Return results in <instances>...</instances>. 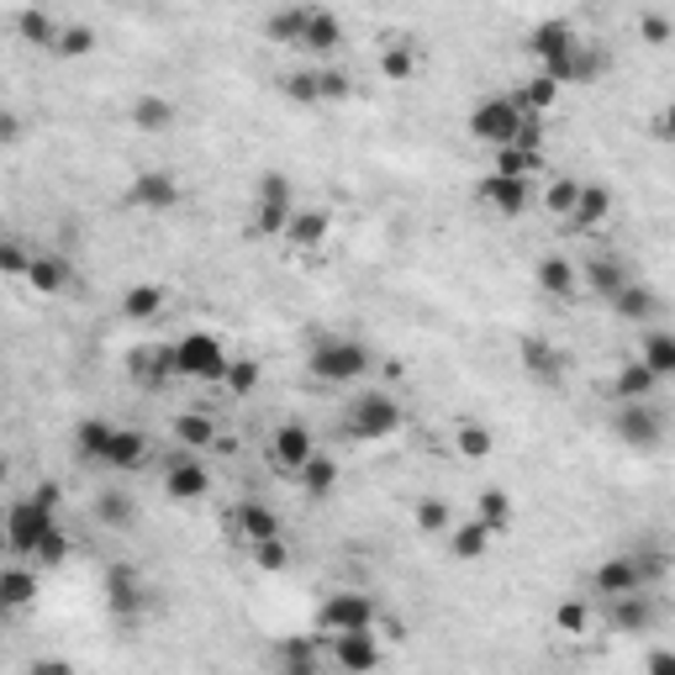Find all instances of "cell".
<instances>
[{"label":"cell","mask_w":675,"mask_h":675,"mask_svg":"<svg viewBox=\"0 0 675 675\" xmlns=\"http://www.w3.org/2000/svg\"><path fill=\"white\" fill-rule=\"evenodd\" d=\"M48 528H59V486L54 480H43L32 497H22L11 512H5V544H11V555H27L37 549V538Z\"/></svg>","instance_id":"cell-1"},{"label":"cell","mask_w":675,"mask_h":675,"mask_svg":"<svg viewBox=\"0 0 675 675\" xmlns=\"http://www.w3.org/2000/svg\"><path fill=\"white\" fill-rule=\"evenodd\" d=\"M401 401L391 396V391H359L349 407H344V433H349L353 443H381V439H396L401 433Z\"/></svg>","instance_id":"cell-2"},{"label":"cell","mask_w":675,"mask_h":675,"mask_svg":"<svg viewBox=\"0 0 675 675\" xmlns=\"http://www.w3.org/2000/svg\"><path fill=\"white\" fill-rule=\"evenodd\" d=\"M370 349L359 338H317L312 353H306V375L317 385H349V381H364L370 375Z\"/></svg>","instance_id":"cell-3"},{"label":"cell","mask_w":675,"mask_h":675,"mask_svg":"<svg viewBox=\"0 0 675 675\" xmlns=\"http://www.w3.org/2000/svg\"><path fill=\"white\" fill-rule=\"evenodd\" d=\"M575 48H581V37H575L570 22H559V16H549V22H538V27L528 32V54L538 59V74H549L559 90L570 85V59H575Z\"/></svg>","instance_id":"cell-4"},{"label":"cell","mask_w":675,"mask_h":675,"mask_svg":"<svg viewBox=\"0 0 675 675\" xmlns=\"http://www.w3.org/2000/svg\"><path fill=\"white\" fill-rule=\"evenodd\" d=\"M228 370H233V359H228V344L217 338V333H185L175 344V375L185 381H228Z\"/></svg>","instance_id":"cell-5"},{"label":"cell","mask_w":675,"mask_h":675,"mask_svg":"<svg viewBox=\"0 0 675 675\" xmlns=\"http://www.w3.org/2000/svg\"><path fill=\"white\" fill-rule=\"evenodd\" d=\"M295 217V190L291 179L280 175V170H265L259 185H254V233L259 237H286Z\"/></svg>","instance_id":"cell-6"},{"label":"cell","mask_w":675,"mask_h":675,"mask_svg":"<svg viewBox=\"0 0 675 675\" xmlns=\"http://www.w3.org/2000/svg\"><path fill=\"white\" fill-rule=\"evenodd\" d=\"M517 127H523V106H517L512 95H486V101L470 112V138L475 143H486L491 153L517 143Z\"/></svg>","instance_id":"cell-7"},{"label":"cell","mask_w":675,"mask_h":675,"mask_svg":"<svg viewBox=\"0 0 675 675\" xmlns=\"http://www.w3.org/2000/svg\"><path fill=\"white\" fill-rule=\"evenodd\" d=\"M381 607L364 596V591H333L323 607H317V633L338 639V633H370Z\"/></svg>","instance_id":"cell-8"},{"label":"cell","mask_w":675,"mask_h":675,"mask_svg":"<svg viewBox=\"0 0 675 675\" xmlns=\"http://www.w3.org/2000/svg\"><path fill=\"white\" fill-rule=\"evenodd\" d=\"M591 591L602 596V602H617V596H633V591H649V575L639 555L633 549H622V555L602 559L596 570H591Z\"/></svg>","instance_id":"cell-9"},{"label":"cell","mask_w":675,"mask_h":675,"mask_svg":"<svg viewBox=\"0 0 675 675\" xmlns=\"http://www.w3.org/2000/svg\"><path fill=\"white\" fill-rule=\"evenodd\" d=\"M613 433L633 454H649V449H660V439H665V422H660V411L649 407V401H628V407L613 411Z\"/></svg>","instance_id":"cell-10"},{"label":"cell","mask_w":675,"mask_h":675,"mask_svg":"<svg viewBox=\"0 0 675 675\" xmlns=\"http://www.w3.org/2000/svg\"><path fill=\"white\" fill-rule=\"evenodd\" d=\"M127 206L148 211V217H164V211L179 206V179L170 170H138L132 185H127Z\"/></svg>","instance_id":"cell-11"},{"label":"cell","mask_w":675,"mask_h":675,"mask_svg":"<svg viewBox=\"0 0 675 675\" xmlns=\"http://www.w3.org/2000/svg\"><path fill=\"white\" fill-rule=\"evenodd\" d=\"M164 497L170 501H206L211 497V465H201L190 449L164 465Z\"/></svg>","instance_id":"cell-12"},{"label":"cell","mask_w":675,"mask_h":675,"mask_svg":"<svg viewBox=\"0 0 675 675\" xmlns=\"http://www.w3.org/2000/svg\"><path fill=\"white\" fill-rule=\"evenodd\" d=\"M269 459H275L286 475H301L312 459H317V439H312V428H306V422H280L275 439H269Z\"/></svg>","instance_id":"cell-13"},{"label":"cell","mask_w":675,"mask_h":675,"mask_svg":"<svg viewBox=\"0 0 675 675\" xmlns=\"http://www.w3.org/2000/svg\"><path fill=\"white\" fill-rule=\"evenodd\" d=\"M327 644H333V665L344 675H375L385 660L375 633H338V639H327Z\"/></svg>","instance_id":"cell-14"},{"label":"cell","mask_w":675,"mask_h":675,"mask_svg":"<svg viewBox=\"0 0 675 675\" xmlns=\"http://www.w3.org/2000/svg\"><path fill=\"white\" fill-rule=\"evenodd\" d=\"M143 602H148L143 575H138L132 565H112V570H106V607H112L117 617H127V622H132V617L143 613Z\"/></svg>","instance_id":"cell-15"},{"label":"cell","mask_w":675,"mask_h":675,"mask_svg":"<svg viewBox=\"0 0 675 675\" xmlns=\"http://www.w3.org/2000/svg\"><path fill=\"white\" fill-rule=\"evenodd\" d=\"M475 196L491 206L497 217H523L533 201V190H528V179H507V175H486L480 185H475Z\"/></svg>","instance_id":"cell-16"},{"label":"cell","mask_w":675,"mask_h":675,"mask_svg":"<svg viewBox=\"0 0 675 675\" xmlns=\"http://www.w3.org/2000/svg\"><path fill=\"white\" fill-rule=\"evenodd\" d=\"M517 349H523V370H528L538 385H549V391H555V385H565V353H559L549 338L528 333Z\"/></svg>","instance_id":"cell-17"},{"label":"cell","mask_w":675,"mask_h":675,"mask_svg":"<svg viewBox=\"0 0 675 675\" xmlns=\"http://www.w3.org/2000/svg\"><path fill=\"white\" fill-rule=\"evenodd\" d=\"M607 622H613L617 633H649V628L660 622V607H654V596H649V591H633V596H617V602H607Z\"/></svg>","instance_id":"cell-18"},{"label":"cell","mask_w":675,"mask_h":675,"mask_svg":"<svg viewBox=\"0 0 675 675\" xmlns=\"http://www.w3.org/2000/svg\"><path fill=\"white\" fill-rule=\"evenodd\" d=\"M533 275H538V291H544V295H555V301H565V306H570V301L581 295V269L570 265L565 254H544Z\"/></svg>","instance_id":"cell-19"},{"label":"cell","mask_w":675,"mask_h":675,"mask_svg":"<svg viewBox=\"0 0 675 675\" xmlns=\"http://www.w3.org/2000/svg\"><path fill=\"white\" fill-rule=\"evenodd\" d=\"M127 117H132V127H138V132H153V138H159V132H175L179 106L170 101V95H138Z\"/></svg>","instance_id":"cell-20"},{"label":"cell","mask_w":675,"mask_h":675,"mask_svg":"<svg viewBox=\"0 0 675 675\" xmlns=\"http://www.w3.org/2000/svg\"><path fill=\"white\" fill-rule=\"evenodd\" d=\"M143 465H148V439L138 428H117V439L106 449V465H101V470L132 475V470H143Z\"/></svg>","instance_id":"cell-21"},{"label":"cell","mask_w":675,"mask_h":675,"mask_svg":"<svg viewBox=\"0 0 675 675\" xmlns=\"http://www.w3.org/2000/svg\"><path fill=\"white\" fill-rule=\"evenodd\" d=\"M127 370H132L138 385L159 391V385H170V375H175V349H170V344H164V349H138L127 359Z\"/></svg>","instance_id":"cell-22"},{"label":"cell","mask_w":675,"mask_h":675,"mask_svg":"<svg viewBox=\"0 0 675 675\" xmlns=\"http://www.w3.org/2000/svg\"><path fill=\"white\" fill-rule=\"evenodd\" d=\"M112 439H117V428H112L106 417H85V422H74V454H80L85 465H106Z\"/></svg>","instance_id":"cell-23"},{"label":"cell","mask_w":675,"mask_h":675,"mask_svg":"<svg viewBox=\"0 0 675 675\" xmlns=\"http://www.w3.org/2000/svg\"><path fill=\"white\" fill-rule=\"evenodd\" d=\"M639 359L654 370V381H675V333L671 327H649L639 338Z\"/></svg>","instance_id":"cell-24"},{"label":"cell","mask_w":675,"mask_h":675,"mask_svg":"<svg viewBox=\"0 0 675 675\" xmlns=\"http://www.w3.org/2000/svg\"><path fill=\"white\" fill-rule=\"evenodd\" d=\"M327 228H333V217H327L323 206H295L291 228H286V243H291V248H323Z\"/></svg>","instance_id":"cell-25"},{"label":"cell","mask_w":675,"mask_h":675,"mask_svg":"<svg viewBox=\"0 0 675 675\" xmlns=\"http://www.w3.org/2000/svg\"><path fill=\"white\" fill-rule=\"evenodd\" d=\"M654 370H649L644 359H628V364H617V375H613V396H617V407H628V401H649V391H654Z\"/></svg>","instance_id":"cell-26"},{"label":"cell","mask_w":675,"mask_h":675,"mask_svg":"<svg viewBox=\"0 0 675 675\" xmlns=\"http://www.w3.org/2000/svg\"><path fill=\"white\" fill-rule=\"evenodd\" d=\"M581 286H586L596 301H607L613 306L617 295H622V286H628V275H622V265H613V259H586V269H581Z\"/></svg>","instance_id":"cell-27"},{"label":"cell","mask_w":675,"mask_h":675,"mask_svg":"<svg viewBox=\"0 0 675 675\" xmlns=\"http://www.w3.org/2000/svg\"><path fill=\"white\" fill-rule=\"evenodd\" d=\"M164 301H170V291L153 286V280L127 286V291H121V317H127V323H153V317L164 312Z\"/></svg>","instance_id":"cell-28"},{"label":"cell","mask_w":675,"mask_h":675,"mask_svg":"<svg viewBox=\"0 0 675 675\" xmlns=\"http://www.w3.org/2000/svg\"><path fill=\"white\" fill-rule=\"evenodd\" d=\"M312 11H317V5H286V11H275V16L265 22L269 43L301 48V43H306V27H312Z\"/></svg>","instance_id":"cell-29"},{"label":"cell","mask_w":675,"mask_h":675,"mask_svg":"<svg viewBox=\"0 0 675 675\" xmlns=\"http://www.w3.org/2000/svg\"><path fill=\"white\" fill-rule=\"evenodd\" d=\"M16 32H22L27 43H37V48H59V37H63L59 16L43 11V5H22V11H16Z\"/></svg>","instance_id":"cell-30"},{"label":"cell","mask_w":675,"mask_h":675,"mask_svg":"<svg viewBox=\"0 0 675 675\" xmlns=\"http://www.w3.org/2000/svg\"><path fill=\"white\" fill-rule=\"evenodd\" d=\"M512 101L523 106V117H549V112H555V101H559V85L549 80V74H528L523 85L512 90Z\"/></svg>","instance_id":"cell-31"},{"label":"cell","mask_w":675,"mask_h":675,"mask_svg":"<svg viewBox=\"0 0 675 675\" xmlns=\"http://www.w3.org/2000/svg\"><path fill=\"white\" fill-rule=\"evenodd\" d=\"M237 533L248 538V549H254V544H269V538H280V517L269 512L265 501H243V507H237Z\"/></svg>","instance_id":"cell-32"},{"label":"cell","mask_w":675,"mask_h":675,"mask_svg":"<svg viewBox=\"0 0 675 675\" xmlns=\"http://www.w3.org/2000/svg\"><path fill=\"white\" fill-rule=\"evenodd\" d=\"M306 54H323L333 59L338 48H344V22L333 16V11H312V27H306V43H301Z\"/></svg>","instance_id":"cell-33"},{"label":"cell","mask_w":675,"mask_h":675,"mask_svg":"<svg viewBox=\"0 0 675 675\" xmlns=\"http://www.w3.org/2000/svg\"><path fill=\"white\" fill-rule=\"evenodd\" d=\"M613 312L622 317V323H633V327H644L654 312H660V301H654V291L649 286H639V280H628L622 286V295L613 301Z\"/></svg>","instance_id":"cell-34"},{"label":"cell","mask_w":675,"mask_h":675,"mask_svg":"<svg viewBox=\"0 0 675 675\" xmlns=\"http://www.w3.org/2000/svg\"><path fill=\"white\" fill-rule=\"evenodd\" d=\"M491 538H497V533L486 528L480 517H470V523H459V528L449 533V555H454V559H486Z\"/></svg>","instance_id":"cell-35"},{"label":"cell","mask_w":675,"mask_h":675,"mask_svg":"<svg viewBox=\"0 0 675 675\" xmlns=\"http://www.w3.org/2000/svg\"><path fill=\"white\" fill-rule=\"evenodd\" d=\"M295 480H301V491H306V497H312V501L333 497V491H338V459H333V454H323V449H317V459H312L306 470L295 475Z\"/></svg>","instance_id":"cell-36"},{"label":"cell","mask_w":675,"mask_h":675,"mask_svg":"<svg viewBox=\"0 0 675 675\" xmlns=\"http://www.w3.org/2000/svg\"><path fill=\"white\" fill-rule=\"evenodd\" d=\"M613 217V190L607 185H581V206L570 217V228H602Z\"/></svg>","instance_id":"cell-37"},{"label":"cell","mask_w":675,"mask_h":675,"mask_svg":"<svg viewBox=\"0 0 675 675\" xmlns=\"http://www.w3.org/2000/svg\"><path fill=\"white\" fill-rule=\"evenodd\" d=\"M27 286L37 295H59L63 286H69V265H63L59 254H37L32 269H27Z\"/></svg>","instance_id":"cell-38"},{"label":"cell","mask_w":675,"mask_h":675,"mask_svg":"<svg viewBox=\"0 0 675 675\" xmlns=\"http://www.w3.org/2000/svg\"><path fill=\"white\" fill-rule=\"evenodd\" d=\"M37 591H43L37 570H27V565H5V575H0V596H5V607H27Z\"/></svg>","instance_id":"cell-39"},{"label":"cell","mask_w":675,"mask_h":675,"mask_svg":"<svg viewBox=\"0 0 675 675\" xmlns=\"http://www.w3.org/2000/svg\"><path fill=\"white\" fill-rule=\"evenodd\" d=\"M175 439L196 454V449H211L217 443V422L206 417V411H179L175 417Z\"/></svg>","instance_id":"cell-40"},{"label":"cell","mask_w":675,"mask_h":675,"mask_svg":"<svg viewBox=\"0 0 675 675\" xmlns=\"http://www.w3.org/2000/svg\"><path fill=\"white\" fill-rule=\"evenodd\" d=\"M475 517H480L491 533H507V528H512V497H507L501 486L480 491V501H475Z\"/></svg>","instance_id":"cell-41"},{"label":"cell","mask_w":675,"mask_h":675,"mask_svg":"<svg viewBox=\"0 0 675 675\" xmlns=\"http://www.w3.org/2000/svg\"><path fill=\"white\" fill-rule=\"evenodd\" d=\"M381 74L391 80V85H407L411 74H417V48H411L407 37H401V43H391V48L381 54Z\"/></svg>","instance_id":"cell-42"},{"label":"cell","mask_w":675,"mask_h":675,"mask_svg":"<svg viewBox=\"0 0 675 675\" xmlns=\"http://www.w3.org/2000/svg\"><path fill=\"white\" fill-rule=\"evenodd\" d=\"M454 443H459V454H465V459H486V454L497 449L491 428H486L480 417H465V422H459V433H454Z\"/></svg>","instance_id":"cell-43"},{"label":"cell","mask_w":675,"mask_h":675,"mask_svg":"<svg viewBox=\"0 0 675 675\" xmlns=\"http://www.w3.org/2000/svg\"><path fill=\"white\" fill-rule=\"evenodd\" d=\"M280 90H286V101H295V106H317V101H323L317 69H291V74H280Z\"/></svg>","instance_id":"cell-44"},{"label":"cell","mask_w":675,"mask_h":675,"mask_svg":"<svg viewBox=\"0 0 675 675\" xmlns=\"http://www.w3.org/2000/svg\"><path fill=\"white\" fill-rule=\"evenodd\" d=\"M280 660H286V675H317V639H286Z\"/></svg>","instance_id":"cell-45"},{"label":"cell","mask_w":675,"mask_h":675,"mask_svg":"<svg viewBox=\"0 0 675 675\" xmlns=\"http://www.w3.org/2000/svg\"><path fill=\"white\" fill-rule=\"evenodd\" d=\"M596 74H607V54L596 43H581L575 59H570V85H591Z\"/></svg>","instance_id":"cell-46"},{"label":"cell","mask_w":675,"mask_h":675,"mask_svg":"<svg viewBox=\"0 0 675 675\" xmlns=\"http://www.w3.org/2000/svg\"><path fill=\"white\" fill-rule=\"evenodd\" d=\"M95 517H101L106 528H127V523L138 517V507H132V497H121V491H101V501H95Z\"/></svg>","instance_id":"cell-47"},{"label":"cell","mask_w":675,"mask_h":675,"mask_svg":"<svg viewBox=\"0 0 675 675\" xmlns=\"http://www.w3.org/2000/svg\"><path fill=\"white\" fill-rule=\"evenodd\" d=\"M544 206L555 211V217H575V206H581V179H549V190H544Z\"/></svg>","instance_id":"cell-48"},{"label":"cell","mask_w":675,"mask_h":675,"mask_svg":"<svg viewBox=\"0 0 675 675\" xmlns=\"http://www.w3.org/2000/svg\"><path fill=\"white\" fill-rule=\"evenodd\" d=\"M533 170H544V159H533L523 148H501L497 164H491V175H507V179H528Z\"/></svg>","instance_id":"cell-49"},{"label":"cell","mask_w":675,"mask_h":675,"mask_svg":"<svg viewBox=\"0 0 675 675\" xmlns=\"http://www.w3.org/2000/svg\"><path fill=\"white\" fill-rule=\"evenodd\" d=\"M69 549H74V544H69V533H63V528H48L43 538H37L32 559H37L43 570H54V565H63V559H69Z\"/></svg>","instance_id":"cell-50"},{"label":"cell","mask_w":675,"mask_h":675,"mask_svg":"<svg viewBox=\"0 0 675 675\" xmlns=\"http://www.w3.org/2000/svg\"><path fill=\"white\" fill-rule=\"evenodd\" d=\"M90 48H95V27H85V22H69L54 54H59V59H85Z\"/></svg>","instance_id":"cell-51"},{"label":"cell","mask_w":675,"mask_h":675,"mask_svg":"<svg viewBox=\"0 0 675 675\" xmlns=\"http://www.w3.org/2000/svg\"><path fill=\"white\" fill-rule=\"evenodd\" d=\"M411 517H417V533H443V528H449V501H443V497H422Z\"/></svg>","instance_id":"cell-52"},{"label":"cell","mask_w":675,"mask_h":675,"mask_svg":"<svg viewBox=\"0 0 675 675\" xmlns=\"http://www.w3.org/2000/svg\"><path fill=\"white\" fill-rule=\"evenodd\" d=\"M259 375H265V370H259V359H233V370H228V391H233V396H254V385H259Z\"/></svg>","instance_id":"cell-53"},{"label":"cell","mask_w":675,"mask_h":675,"mask_svg":"<svg viewBox=\"0 0 675 675\" xmlns=\"http://www.w3.org/2000/svg\"><path fill=\"white\" fill-rule=\"evenodd\" d=\"M254 565H259L265 575H280V570L291 565V549H286V538H269V544H254Z\"/></svg>","instance_id":"cell-54"},{"label":"cell","mask_w":675,"mask_h":675,"mask_svg":"<svg viewBox=\"0 0 675 675\" xmlns=\"http://www.w3.org/2000/svg\"><path fill=\"white\" fill-rule=\"evenodd\" d=\"M317 85H323V101H349V69H338V63H327V69H317Z\"/></svg>","instance_id":"cell-55"},{"label":"cell","mask_w":675,"mask_h":675,"mask_svg":"<svg viewBox=\"0 0 675 675\" xmlns=\"http://www.w3.org/2000/svg\"><path fill=\"white\" fill-rule=\"evenodd\" d=\"M32 259H37V254H27L22 237H5V243H0V269H5V275H27Z\"/></svg>","instance_id":"cell-56"},{"label":"cell","mask_w":675,"mask_h":675,"mask_svg":"<svg viewBox=\"0 0 675 675\" xmlns=\"http://www.w3.org/2000/svg\"><path fill=\"white\" fill-rule=\"evenodd\" d=\"M639 37L660 48V43H671V37H675V22H671V16H660V11H644V16H639Z\"/></svg>","instance_id":"cell-57"},{"label":"cell","mask_w":675,"mask_h":675,"mask_svg":"<svg viewBox=\"0 0 675 675\" xmlns=\"http://www.w3.org/2000/svg\"><path fill=\"white\" fill-rule=\"evenodd\" d=\"M555 622H559V628H565V633H586V628H591V613H586V602H559Z\"/></svg>","instance_id":"cell-58"},{"label":"cell","mask_w":675,"mask_h":675,"mask_svg":"<svg viewBox=\"0 0 675 675\" xmlns=\"http://www.w3.org/2000/svg\"><path fill=\"white\" fill-rule=\"evenodd\" d=\"M523 153H533V159H544V117H523V127H517V143Z\"/></svg>","instance_id":"cell-59"},{"label":"cell","mask_w":675,"mask_h":675,"mask_svg":"<svg viewBox=\"0 0 675 675\" xmlns=\"http://www.w3.org/2000/svg\"><path fill=\"white\" fill-rule=\"evenodd\" d=\"M649 132H654L660 143H675V101H671V106H660V112H654Z\"/></svg>","instance_id":"cell-60"},{"label":"cell","mask_w":675,"mask_h":675,"mask_svg":"<svg viewBox=\"0 0 675 675\" xmlns=\"http://www.w3.org/2000/svg\"><path fill=\"white\" fill-rule=\"evenodd\" d=\"M644 671L649 675H675V649H649Z\"/></svg>","instance_id":"cell-61"},{"label":"cell","mask_w":675,"mask_h":675,"mask_svg":"<svg viewBox=\"0 0 675 675\" xmlns=\"http://www.w3.org/2000/svg\"><path fill=\"white\" fill-rule=\"evenodd\" d=\"M27 675H74V665L69 660H37Z\"/></svg>","instance_id":"cell-62"},{"label":"cell","mask_w":675,"mask_h":675,"mask_svg":"<svg viewBox=\"0 0 675 675\" xmlns=\"http://www.w3.org/2000/svg\"><path fill=\"white\" fill-rule=\"evenodd\" d=\"M0 138H5V143H16V138H22V121H16V112H0Z\"/></svg>","instance_id":"cell-63"}]
</instances>
